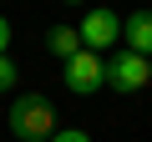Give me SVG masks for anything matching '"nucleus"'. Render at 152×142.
<instances>
[{
  "mask_svg": "<svg viewBox=\"0 0 152 142\" xmlns=\"http://www.w3.org/2000/svg\"><path fill=\"white\" fill-rule=\"evenodd\" d=\"M122 41H127V51H137V56L152 61V10H132L122 20Z\"/></svg>",
  "mask_w": 152,
  "mask_h": 142,
  "instance_id": "39448f33",
  "label": "nucleus"
},
{
  "mask_svg": "<svg viewBox=\"0 0 152 142\" xmlns=\"http://www.w3.org/2000/svg\"><path fill=\"white\" fill-rule=\"evenodd\" d=\"M76 31H81V51H96V56H102V51H112V46L122 41V15L107 10V5H96V10L81 15Z\"/></svg>",
  "mask_w": 152,
  "mask_h": 142,
  "instance_id": "20e7f679",
  "label": "nucleus"
},
{
  "mask_svg": "<svg viewBox=\"0 0 152 142\" xmlns=\"http://www.w3.org/2000/svg\"><path fill=\"white\" fill-rule=\"evenodd\" d=\"M107 86H112L117 97H132V91H142V86H152V61L122 46V51H117V56L107 61Z\"/></svg>",
  "mask_w": 152,
  "mask_h": 142,
  "instance_id": "f03ea898",
  "label": "nucleus"
},
{
  "mask_svg": "<svg viewBox=\"0 0 152 142\" xmlns=\"http://www.w3.org/2000/svg\"><path fill=\"white\" fill-rule=\"evenodd\" d=\"M15 81H20V71H15V61H10V56H0V91H10Z\"/></svg>",
  "mask_w": 152,
  "mask_h": 142,
  "instance_id": "0eeeda50",
  "label": "nucleus"
},
{
  "mask_svg": "<svg viewBox=\"0 0 152 142\" xmlns=\"http://www.w3.org/2000/svg\"><path fill=\"white\" fill-rule=\"evenodd\" d=\"M61 81H66V91H76V97H91V91L107 86V61H102L96 51H76L71 61H61Z\"/></svg>",
  "mask_w": 152,
  "mask_h": 142,
  "instance_id": "7ed1b4c3",
  "label": "nucleus"
},
{
  "mask_svg": "<svg viewBox=\"0 0 152 142\" xmlns=\"http://www.w3.org/2000/svg\"><path fill=\"white\" fill-rule=\"evenodd\" d=\"M10 132L15 142H51L56 132V107L41 97V91H20L10 102Z\"/></svg>",
  "mask_w": 152,
  "mask_h": 142,
  "instance_id": "f257e3e1",
  "label": "nucleus"
},
{
  "mask_svg": "<svg viewBox=\"0 0 152 142\" xmlns=\"http://www.w3.org/2000/svg\"><path fill=\"white\" fill-rule=\"evenodd\" d=\"M51 142H91V132H81V127H56Z\"/></svg>",
  "mask_w": 152,
  "mask_h": 142,
  "instance_id": "6e6552de",
  "label": "nucleus"
},
{
  "mask_svg": "<svg viewBox=\"0 0 152 142\" xmlns=\"http://www.w3.org/2000/svg\"><path fill=\"white\" fill-rule=\"evenodd\" d=\"M46 51L61 56V61H71L76 51H81V31H76V26H51L46 31Z\"/></svg>",
  "mask_w": 152,
  "mask_h": 142,
  "instance_id": "423d86ee",
  "label": "nucleus"
},
{
  "mask_svg": "<svg viewBox=\"0 0 152 142\" xmlns=\"http://www.w3.org/2000/svg\"><path fill=\"white\" fill-rule=\"evenodd\" d=\"M5 51H10V20L0 15V56H5Z\"/></svg>",
  "mask_w": 152,
  "mask_h": 142,
  "instance_id": "1a4fd4ad",
  "label": "nucleus"
}]
</instances>
